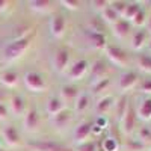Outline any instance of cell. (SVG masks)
Masks as SVG:
<instances>
[{
    "label": "cell",
    "instance_id": "6da1fadb",
    "mask_svg": "<svg viewBox=\"0 0 151 151\" xmlns=\"http://www.w3.org/2000/svg\"><path fill=\"white\" fill-rule=\"evenodd\" d=\"M33 36H35V32H29L26 35L15 36L14 40L8 41L0 48V62L2 64H12V62L23 58L24 53L30 48Z\"/></svg>",
    "mask_w": 151,
    "mask_h": 151
},
{
    "label": "cell",
    "instance_id": "7a4b0ae2",
    "mask_svg": "<svg viewBox=\"0 0 151 151\" xmlns=\"http://www.w3.org/2000/svg\"><path fill=\"white\" fill-rule=\"evenodd\" d=\"M23 83L26 86V89L30 91L32 94H42L47 89L45 76L40 71H36V70H30L27 73H24Z\"/></svg>",
    "mask_w": 151,
    "mask_h": 151
},
{
    "label": "cell",
    "instance_id": "3957f363",
    "mask_svg": "<svg viewBox=\"0 0 151 151\" xmlns=\"http://www.w3.org/2000/svg\"><path fill=\"white\" fill-rule=\"evenodd\" d=\"M141 80V74L136 70H124L116 79V91L119 95L127 94L129 91L137 88V83Z\"/></svg>",
    "mask_w": 151,
    "mask_h": 151
},
{
    "label": "cell",
    "instance_id": "277c9868",
    "mask_svg": "<svg viewBox=\"0 0 151 151\" xmlns=\"http://www.w3.org/2000/svg\"><path fill=\"white\" fill-rule=\"evenodd\" d=\"M89 67H91V64H89V60L88 59H77V60H74L73 64L68 67V70L65 71V77L68 79V82H71V83H74V82H79V80H82L85 76L89 73Z\"/></svg>",
    "mask_w": 151,
    "mask_h": 151
},
{
    "label": "cell",
    "instance_id": "5b68a950",
    "mask_svg": "<svg viewBox=\"0 0 151 151\" xmlns=\"http://www.w3.org/2000/svg\"><path fill=\"white\" fill-rule=\"evenodd\" d=\"M104 55H106V59L109 62H112V64L115 67H118V68H125L127 64H129L127 52H125L124 48H121L119 45L107 42V45L104 48Z\"/></svg>",
    "mask_w": 151,
    "mask_h": 151
},
{
    "label": "cell",
    "instance_id": "8992f818",
    "mask_svg": "<svg viewBox=\"0 0 151 151\" xmlns=\"http://www.w3.org/2000/svg\"><path fill=\"white\" fill-rule=\"evenodd\" d=\"M70 58L71 53L67 47H59L56 48L52 55V68L58 74H65V71L70 67Z\"/></svg>",
    "mask_w": 151,
    "mask_h": 151
},
{
    "label": "cell",
    "instance_id": "52a82bcc",
    "mask_svg": "<svg viewBox=\"0 0 151 151\" xmlns=\"http://www.w3.org/2000/svg\"><path fill=\"white\" fill-rule=\"evenodd\" d=\"M26 147L30 151H73L64 144L52 139H30L26 142Z\"/></svg>",
    "mask_w": 151,
    "mask_h": 151
},
{
    "label": "cell",
    "instance_id": "ba28073f",
    "mask_svg": "<svg viewBox=\"0 0 151 151\" xmlns=\"http://www.w3.org/2000/svg\"><path fill=\"white\" fill-rule=\"evenodd\" d=\"M133 107L136 112L137 121H142L145 124L151 121V95H141L139 94L134 98Z\"/></svg>",
    "mask_w": 151,
    "mask_h": 151
},
{
    "label": "cell",
    "instance_id": "9c48e42d",
    "mask_svg": "<svg viewBox=\"0 0 151 151\" xmlns=\"http://www.w3.org/2000/svg\"><path fill=\"white\" fill-rule=\"evenodd\" d=\"M92 136V121L91 119H82L79 124H76L73 129V142L74 145H79L82 142L89 141Z\"/></svg>",
    "mask_w": 151,
    "mask_h": 151
},
{
    "label": "cell",
    "instance_id": "30bf717a",
    "mask_svg": "<svg viewBox=\"0 0 151 151\" xmlns=\"http://www.w3.org/2000/svg\"><path fill=\"white\" fill-rule=\"evenodd\" d=\"M0 134H2L3 142L9 148H17L21 145V134L14 124H3V127L0 129Z\"/></svg>",
    "mask_w": 151,
    "mask_h": 151
},
{
    "label": "cell",
    "instance_id": "8fae6325",
    "mask_svg": "<svg viewBox=\"0 0 151 151\" xmlns=\"http://www.w3.org/2000/svg\"><path fill=\"white\" fill-rule=\"evenodd\" d=\"M136 124H137V116H136L133 103H130L127 112H125V115H124V118L119 122V129H121L122 134H125V137H127V136H133L134 132H136Z\"/></svg>",
    "mask_w": 151,
    "mask_h": 151
},
{
    "label": "cell",
    "instance_id": "7c38bea8",
    "mask_svg": "<svg viewBox=\"0 0 151 151\" xmlns=\"http://www.w3.org/2000/svg\"><path fill=\"white\" fill-rule=\"evenodd\" d=\"M8 109H9V115L14 118H23V115L27 110L26 104V98L21 94H12L8 98Z\"/></svg>",
    "mask_w": 151,
    "mask_h": 151
},
{
    "label": "cell",
    "instance_id": "4fadbf2b",
    "mask_svg": "<svg viewBox=\"0 0 151 151\" xmlns=\"http://www.w3.org/2000/svg\"><path fill=\"white\" fill-rule=\"evenodd\" d=\"M88 77H89V85L101 80L104 77H107V62L104 58H97L91 67H89V73H88Z\"/></svg>",
    "mask_w": 151,
    "mask_h": 151
},
{
    "label": "cell",
    "instance_id": "5bb4252c",
    "mask_svg": "<svg viewBox=\"0 0 151 151\" xmlns=\"http://www.w3.org/2000/svg\"><path fill=\"white\" fill-rule=\"evenodd\" d=\"M73 119H74L73 109L65 107L64 110H60L59 113H56L55 116L48 118V122H50V125H52L55 130H65L68 125L73 122Z\"/></svg>",
    "mask_w": 151,
    "mask_h": 151
},
{
    "label": "cell",
    "instance_id": "9a60e30c",
    "mask_svg": "<svg viewBox=\"0 0 151 151\" xmlns=\"http://www.w3.org/2000/svg\"><path fill=\"white\" fill-rule=\"evenodd\" d=\"M67 29V18L64 14H55L48 21V32L53 40H60L65 35Z\"/></svg>",
    "mask_w": 151,
    "mask_h": 151
},
{
    "label": "cell",
    "instance_id": "2e32d148",
    "mask_svg": "<svg viewBox=\"0 0 151 151\" xmlns=\"http://www.w3.org/2000/svg\"><path fill=\"white\" fill-rule=\"evenodd\" d=\"M40 121H41V116H40L38 109L35 106L27 107L26 113L23 115V129H24V132H27V133L36 132L38 127H40Z\"/></svg>",
    "mask_w": 151,
    "mask_h": 151
},
{
    "label": "cell",
    "instance_id": "e0dca14e",
    "mask_svg": "<svg viewBox=\"0 0 151 151\" xmlns=\"http://www.w3.org/2000/svg\"><path fill=\"white\" fill-rule=\"evenodd\" d=\"M92 107V95L89 91H80L76 101L73 103V112L74 115H85Z\"/></svg>",
    "mask_w": 151,
    "mask_h": 151
},
{
    "label": "cell",
    "instance_id": "ac0fdd59",
    "mask_svg": "<svg viewBox=\"0 0 151 151\" xmlns=\"http://www.w3.org/2000/svg\"><path fill=\"white\" fill-rule=\"evenodd\" d=\"M148 40H150V35L145 30V27L133 29V32L130 35V47L134 50L136 53H139V52H142V48L147 47Z\"/></svg>",
    "mask_w": 151,
    "mask_h": 151
},
{
    "label": "cell",
    "instance_id": "d6986e66",
    "mask_svg": "<svg viewBox=\"0 0 151 151\" xmlns=\"http://www.w3.org/2000/svg\"><path fill=\"white\" fill-rule=\"evenodd\" d=\"M115 100L116 97L112 95V94H106L103 97L97 98V101L94 103V112L97 116H101V115H107L109 112H112L113 104H115Z\"/></svg>",
    "mask_w": 151,
    "mask_h": 151
},
{
    "label": "cell",
    "instance_id": "ffe728a7",
    "mask_svg": "<svg viewBox=\"0 0 151 151\" xmlns=\"http://www.w3.org/2000/svg\"><path fill=\"white\" fill-rule=\"evenodd\" d=\"M79 92H80L79 86L76 85V83H71V82H67V83H64V85L59 88V97H60V100L65 104L67 103L73 104L76 101V98H77Z\"/></svg>",
    "mask_w": 151,
    "mask_h": 151
},
{
    "label": "cell",
    "instance_id": "44dd1931",
    "mask_svg": "<svg viewBox=\"0 0 151 151\" xmlns=\"http://www.w3.org/2000/svg\"><path fill=\"white\" fill-rule=\"evenodd\" d=\"M110 27H112V33H113V36H115L116 40H125V38L130 36L132 32H133L132 23L127 21V20H124V18L116 20V23H113Z\"/></svg>",
    "mask_w": 151,
    "mask_h": 151
},
{
    "label": "cell",
    "instance_id": "7402d4cb",
    "mask_svg": "<svg viewBox=\"0 0 151 151\" xmlns=\"http://www.w3.org/2000/svg\"><path fill=\"white\" fill-rule=\"evenodd\" d=\"M18 82H20V74L17 70L8 68L0 73V85L5 89H14V88H17Z\"/></svg>",
    "mask_w": 151,
    "mask_h": 151
},
{
    "label": "cell",
    "instance_id": "603a6c76",
    "mask_svg": "<svg viewBox=\"0 0 151 151\" xmlns=\"http://www.w3.org/2000/svg\"><path fill=\"white\" fill-rule=\"evenodd\" d=\"M65 107H67L65 103L60 100L59 95H50V97L47 98V101H45L44 110H45V115H47L48 118H52V116L56 115V113H59L60 110H64Z\"/></svg>",
    "mask_w": 151,
    "mask_h": 151
},
{
    "label": "cell",
    "instance_id": "cb8c5ba5",
    "mask_svg": "<svg viewBox=\"0 0 151 151\" xmlns=\"http://www.w3.org/2000/svg\"><path fill=\"white\" fill-rule=\"evenodd\" d=\"M134 65H136V71L144 73L145 76H151V53L148 52L136 53Z\"/></svg>",
    "mask_w": 151,
    "mask_h": 151
},
{
    "label": "cell",
    "instance_id": "d4e9b609",
    "mask_svg": "<svg viewBox=\"0 0 151 151\" xmlns=\"http://www.w3.org/2000/svg\"><path fill=\"white\" fill-rule=\"evenodd\" d=\"M129 104H130V100H129L127 94H122V95L116 97L112 112H113V116H115V119L118 121V124H119L121 119L124 118L125 112H127V109H129Z\"/></svg>",
    "mask_w": 151,
    "mask_h": 151
},
{
    "label": "cell",
    "instance_id": "484cf974",
    "mask_svg": "<svg viewBox=\"0 0 151 151\" xmlns=\"http://www.w3.org/2000/svg\"><path fill=\"white\" fill-rule=\"evenodd\" d=\"M110 85H112V79L107 76V77H104V79H101V80H98V82L89 85V94L92 95V98H94V97L100 98V97L106 95V91H109Z\"/></svg>",
    "mask_w": 151,
    "mask_h": 151
},
{
    "label": "cell",
    "instance_id": "4316f807",
    "mask_svg": "<svg viewBox=\"0 0 151 151\" xmlns=\"http://www.w3.org/2000/svg\"><path fill=\"white\" fill-rule=\"evenodd\" d=\"M29 5V9L33 12V14H40V15H44V14H48V12L53 11V2L50 0H32V2L27 3Z\"/></svg>",
    "mask_w": 151,
    "mask_h": 151
},
{
    "label": "cell",
    "instance_id": "83f0119b",
    "mask_svg": "<svg viewBox=\"0 0 151 151\" xmlns=\"http://www.w3.org/2000/svg\"><path fill=\"white\" fill-rule=\"evenodd\" d=\"M101 151H121V142L116 136H113L110 132H107L101 137Z\"/></svg>",
    "mask_w": 151,
    "mask_h": 151
},
{
    "label": "cell",
    "instance_id": "f1b7e54d",
    "mask_svg": "<svg viewBox=\"0 0 151 151\" xmlns=\"http://www.w3.org/2000/svg\"><path fill=\"white\" fill-rule=\"evenodd\" d=\"M86 38H88L89 44H91L95 50H104L106 45H107L106 36L101 35V33H95V32H91V30H86Z\"/></svg>",
    "mask_w": 151,
    "mask_h": 151
},
{
    "label": "cell",
    "instance_id": "f546056e",
    "mask_svg": "<svg viewBox=\"0 0 151 151\" xmlns=\"http://www.w3.org/2000/svg\"><path fill=\"white\" fill-rule=\"evenodd\" d=\"M147 150L145 145H142L134 136H127L121 142V151H144Z\"/></svg>",
    "mask_w": 151,
    "mask_h": 151
},
{
    "label": "cell",
    "instance_id": "4dcf8cb0",
    "mask_svg": "<svg viewBox=\"0 0 151 151\" xmlns=\"http://www.w3.org/2000/svg\"><path fill=\"white\" fill-rule=\"evenodd\" d=\"M133 136H134L142 145H145L147 148L151 145V127H150V125L145 124V125H142V127L136 129V132H134Z\"/></svg>",
    "mask_w": 151,
    "mask_h": 151
},
{
    "label": "cell",
    "instance_id": "1f68e13d",
    "mask_svg": "<svg viewBox=\"0 0 151 151\" xmlns=\"http://www.w3.org/2000/svg\"><path fill=\"white\" fill-rule=\"evenodd\" d=\"M144 8V5H142V2H129L127 3V8H125V11H124V14H122V17L121 18H124V20H127V21H133V18L139 14V11Z\"/></svg>",
    "mask_w": 151,
    "mask_h": 151
},
{
    "label": "cell",
    "instance_id": "d6a6232c",
    "mask_svg": "<svg viewBox=\"0 0 151 151\" xmlns=\"http://www.w3.org/2000/svg\"><path fill=\"white\" fill-rule=\"evenodd\" d=\"M98 17H100V20H101L104 24H107V26H112L113 23H116V20L121 18V17H119V15H118L110 6H107V8H106Z\"/></svg>",
    "mask_w": 151,
    "mask_h": 151
},
{
    "label": "cell",
    "instance_id": "836d02e7",
    "mask_svg": "<svg viewBox=\"0 0 151 151\" xmlns=\"http://www.w3.org/2000/svg\"><path fill=\"white\" fill-rule=\"evenodd\" d=\"M137 91L141 95H151V76H144L137 83Z\"/></svg>",
    "mask_w": 151,
    "mask_h": 151
},
{
    "label": "cell",
    "instance_id": "e575fe53",
    "mask_svg": "<svg viewBox=\"0 0 151 151\" xmlns=\"http://www.w3.org/2000/svg\"><path fill=\"white\" fill-rule=\"evenodd\" d=\"M73 151H98V144L94 139H89L86 142H82L79 145H74Z\"/></svg>",
    "mask_w": 151,
    "mask_h": 151
},
{
    "label": "cell",
    "instance_id": "d590c367",
    "mask_svg": "<svg viewBox=\"0 0 151 151\" xmlns=\"http://www.w3.org/2000/svg\"><path fill=\"white\" fill-rule=\"evenodd\" d=\"M147 18H148L147 9H145V8H142V9L139 11V14H137V15L133 18V21H132V26H133V27H136V29L144 27V26H145V23H147Z\"/></svg>",
    "mask_w": 151,
    "mask_h": 151
},
{
    "label": "cell",
    "instance_id": "8d00e7d4",
    "mask_svg": "<svg viewBox=\"0 0 151 151\" xmlns=\"http://www.w3.org/2000/svg\"><path fill=\"white\" fill-rule=\"evenodd\" d=\"M127 3H129L127 0H110V2H109V6H110L113 11H115L119 17H122L125 8H127Z\"/></svg>",
    "mask_w": 151,
    "mask_h": 151
},
{
    "label": "cell",
    "instance_id": "74e56055",
    "mask_svg": "<svg viewBox=\"0 0 151 151\" xmlns=\"http://www.w3.org/2000/svg\"><path fill=\"white\" fill-rule=\"evenodd\" d=\"M104 27H106V24H104L101 20H100V17H97V18H94V20L89 23V29H88V30L104 35Z\"/></svg>",
    "mask_w": 151,
    "mask_h": 151
},
{
    "label": "cell",
    "instance_id": "f35d334b",
    "mask_svg": "<svg viewBox=\"0 0 151 151\" xmlns=\"http://www.w3.org/2000/svg\"><path fill=\"white\" fill-rule=\"evenodd\" d=\"M59 5H62V8L67 9V11H79L82 8V2H79V0H60Z\"/></svg>",
    "mask_w": 151,
    "mask_h": 151
},
{
    "label": "cell",
    "instance_id": "ab89813d",
    "mask_svg": "<svg viewBox=\"0 0 151 151\" xmlns=\"http://www.w3.org/2000/svg\"><path fill=\"white\" fill-rule=\"evenodd\" d=\"M89 6H91V9H94L100 15L109 6V0H92V2H89Z\"/></svg>",
    "mask_w": 151,
    "mask_h": 151
},
{
    "label": "cell",
    "instance_id": "60d3db41",
    "mask_svg": "<svg viewBox=\"0 0 151 151\" xmlns=\"http://www.w3.org/2000/svg\"><path fill=\"white\" fill-rule=\"evenodd\" d=\"M8 118H9V109H8V104L0 103V122H6Z\"/></svg>",
    "mask_w": 151,
    "mask_h": 151
},
{
    "label": "cell",
    "instance_id": "b9f144b4",
    "mask_svg": "<svg viewBox=\"0 0 151 151\" xmlns=\"http://www.w3.org/2000/svg\"><path fill=\"white\" fill-rule=\"evenodd\" d=\"M9 8V2H6V0H0V14H3L5 11H8Z\"/></svg>",
    "mask_w": 151,
    "mask_h": 151
},
{
    "label": "cell",
    "instance_id": "7bdbcfd3",
    "mask_svg": "<svg viewBox=\"0 0 151 151\" xmlns=\"http://www.w3.org/2000/svg\"><path fill=\"white\" fill-rule=\"evenodd\" d=\"M145 30L148 32V35L151 36V12H150V14H148V18H147V23H145Z\"/></svg>",
    "mask_w": 151,
    "mask_h": 151
},
{
    "label": "cell",
    "instance_id": "ee69618b",
    "mask_svg": "<svg viewBox=\"0 0 151 151\" xmlns=\"http://www.w3.org/2000/svg\"><path fill=\"white\" fill-rule=\"evenodd\" d=\"M8 98V95H6V91H5V88L0 85V103H5V100Z\"/></svg>",
    "mask_w": 151,
    "mask_h": 151
},
{
    "label": "cell",
    "instance_id": "f6af8a7d",
    "mask_svg": "<svg viewBox=\"0 0 151 151\" xmlns=\"http://www.w3.org/2000/svg\"><path fill=\"white\" fill-rule=\"evenodd\" d=\"M145 48H147V52H148V53H151V36H150V40H148V42H147V47H145Z\"/></svg>",
    "mask_w": 151,
    "mask_h": 151
},
{
    "label": "cell",
    "instance_id": "bcb514c9",
    "mask_svg": "<svg viewBox=\"0 0 151 151\" xmlns=\"http://www.w3.org/2000/svg\"><path fill=\"white\" fill-rule=\"evenodd\" d=\"M0 151H2V142H0Z\"/></svg>",
    "mask_w": 151,
    "mask_h": 151
},
{
    "label": "cell",
    "instance_id": "7dc6e473",
    "mask_svg": "<svg viewBox=\"0 0 151 151\" xmlns=\"http://www.w3.org/2000/svg\"><path fill=\"white\" fill-rule=\"evenodd\" d=\"M144 151H151V150H150V148H147V150H144Z\"/></svg>",
    "mask_w": 151,
    "mask_h": 151
}]
</instances>
